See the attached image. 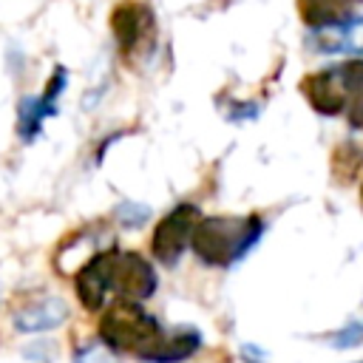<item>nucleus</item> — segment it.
Returning a JSON list of instances; mask_svg holds the SVG:
<instances>
[{
  "label": "nucleus",
  "instance_id": "obj_6",
  "mask_svg": "<svg viewBox=\"0 0 363 363\" xmlns=\"http://www.w3.org/2000/svg\"><path fill=\"white\" fill-rule=\"evenodd\" d=\"M301 94L318 111L320 116H337L349 105V88L343 85L337 68H323L315 74H306L301 79Z\"/></svg>",
  "mask_w": 363,
  "mask_h": 363
},
{
  "label": "nucleus",
  "instance_id": "obj_14",
  "mask_svg": "<svg viewBox=\"0 0 363 363\" xmlns=\"http://www.w3.org/2000/svg\"><path fill=\"white\" fill-rule=\"evenodd\" d=\"M346 111H349V125H352L354 130H363V88L349 96Z\"/></svg>",
  "mask_w": 363,
  "mask_h": 363
},
{
  "label": "nucleus",
  "instance_id": "obj_3",
  "mask_svg": "<svg viewBox=\"0 0 363 363\" xmlns=\"http://www.w3.org/2000/svg\"><path fill=\"white\" fill-rule=\"evenodd\" d=\"M164 329L153 315H147L136 301H116L105 318L99 320V340L111 349L130 352L139 360H147V354L162 343Z\"/></svg>",
  "mask_w": 363,
  "mask_h": 363
},
{
  "label": "nucleus",
  "instance_id": "obj_13",
  "mask_svg": "<svg viewBox=\"0 0 363 363\" xmlns=\"http://www.w3.org/2000/svg\"><path fill=\"white\" fill-rule=\"evenodd\" d=\"M74 363H113V354H111V346H108V343L94 340V343L77 349Z\"/></svg>",
  "mask_w": 363,
  "mask_h": 363
},
{
  "label": "nucleus",
  "instance_id": "obj_2",
  "mask_svg": "<svg viewBox=\"0 0 363 363\" xmlns=\"http://www.w3.org/2000/svg\"><path fill=\"white\" fill-rule=\"evenodd\" d=\"M264 221L258 216H207L193 233V252L210 267L235 264L258 238Z\"/></svg>",
  "mask_w": 363,
  "mask_h": 363
},
{
  "label": "nucleus",
  "instance_id": "obj_10",
  "mask_svg": "<svg viewBox=\"0 0 363 363\" xmlns=\"http://www.w3.org/2000/svg\"><path fill=\"white\" fill-rule=\"evenodd\" d=\"M196 349H199L196 332H164L162 343L147 354L145 363H179V360H187Z\"/></svg>",
  "mask_w": 363,
  "mask_h": 363
},
{
  "label": "nucleus",
  "instance_id": "obj_12",
  "mask_svg": "<svg viewBox=\"0 0 363 363\" xmlns=\"http://www.w3.org/2000/svg\"><path fill=\"white\" fill-rule=\"evenodd\" d=\"M360 170H363V142H340L332 153V173L340 182H349Z\"/></svg>",
  "mask_w": 363,
  "mask_h": 363
},
{
  "label": "nucleus",
  "instance_id": "obj_9",
  "mask_svg": "<svg viewBox=\"0 0 363 363\" xmlns=\"http://www.w3.org/2000/svg\"><path fill=\"white\" fill-rule=\"evenodd\" d=\"M352 6L354 0H298V14L315 31V28H326L349 20Z\"/></svg>",
  "mask_w": 363,
  "mask_h": 363
},
{
  "label": "nucleus",
  "instance_id": "obj_15",
  "mask_svg": "<svg viewBox=\"0 0 363 363\" xmlns=\"http://www.w3.org/2000/svg\"><path fill=\"white\" fill-rule=\"evenodd\" d=\"M360 204H363V184H360Z\"/></svg>",
  "mask_w": 363,
  "mask_h": 363
},
{
  "label": "nucleus",
  "instance_id": "obj_11",
  "mask_svg": "<svg viewBox=\"0 0 363 363\" xmlns=\"http://www.w3.org/2000/svg\"><path fill=\"white\" fill-rule=\"evenodd\" d=\"M54 113H57V105L48 102L43 94L40 96H23L20 99V116H17V133L23 139H34L43 119L54 116Z\"/></svg>",
  "mask_w": 363,
  "mask_h": 363
},
{
  "label": "nucleus",
  "instance_id": "obj_4",
  "mask_svg": "<svg viewBox=\"0 0 363 363\" xmlns=\"http://www.w3.org/2000/svg\"><path fill=\"white\" fill-rule=\"evenodd\" d=\"M108 23L122 57L128 60L145 57L156 43V14L142 0H119L111 9Z\"/></svg>",
  "mask_w": 363,
  "mask_h": 363
},
{
  "label": "nucleus",
  "instance_id": "obj_16",
  "mask_svg": "<svg viewBox=\"0 0 363 363\" xmlns=\"http://www.w3.org/2000/svg\"><path fill=\"white\" fill-rule=\"evenodd\" d=\"M354 3H363V0H354Z\"/></svg>",
  "mask_w": 363,
  "mask_h": 363
},
{
  "label": "nucleus",
  "instance_id": "obj_8",
  "mask_svg": "<svg viewBox=\"0 0 363 363\" xmlns=\"http://www.w3.org/2000/svg\"><path fill=\"white\" fill-rule=\"evenodd\" d=\"M312 45L318 51H354L363 54V17H349L337 26L315 28L312 31Z\"/></svg>",
  "mask_w": 363,
  "mask_h": 363
},
{
  "label": "nucleus",
  "instance_id": "obj_7",
  "mask_svg": "<svg viewBox=\"0 0 363 363\" xmlns=\"http://www.w3.org/2000/svg\"><path fill=\"white\" fill-rule=\"evenodd\" d=\"M68 318V306L62 298H54V295H45L28 306H23L17 315H14V326L20 332H45V329H54L60 326L62 320Z\"/></svg>",
  "mask_w": 363,
  "mask_h": 363
},
{
  "label": "nucleus",
  "instance_id": "obj_5",
  "mask_svg": "<svg viewBox=\"0 0 363 363\" xmlns=\"http://www.w3.org/2000/svg\"><path fill=\"white\" fill-rule=\"evenodd\" d=\"M199 221H201V213L196 204H176L153 233V255L162 264H176L184 247L193 241Z\"/></svg>",
  "mask_w": 363,
  "mask_h": 363
},
{
  "label": "nucleus",
  "instance_id": "obj_1",
  "mask_svg": "<svg viewBox=\"0 0 363 363\" xmlns=\"http://www.w3.org/2000/svg\"><path fill=\"white\" fill-rule=\"evenodd\" d=\"M77 295L88 312L102 309L108 292L122 295L125 301L150 298L156 292L153 267L130 250H102L91 255L77 272Z\"/></svg>",
  "mask_w": 363,
  "mask_h": 363
}]
</instances>
